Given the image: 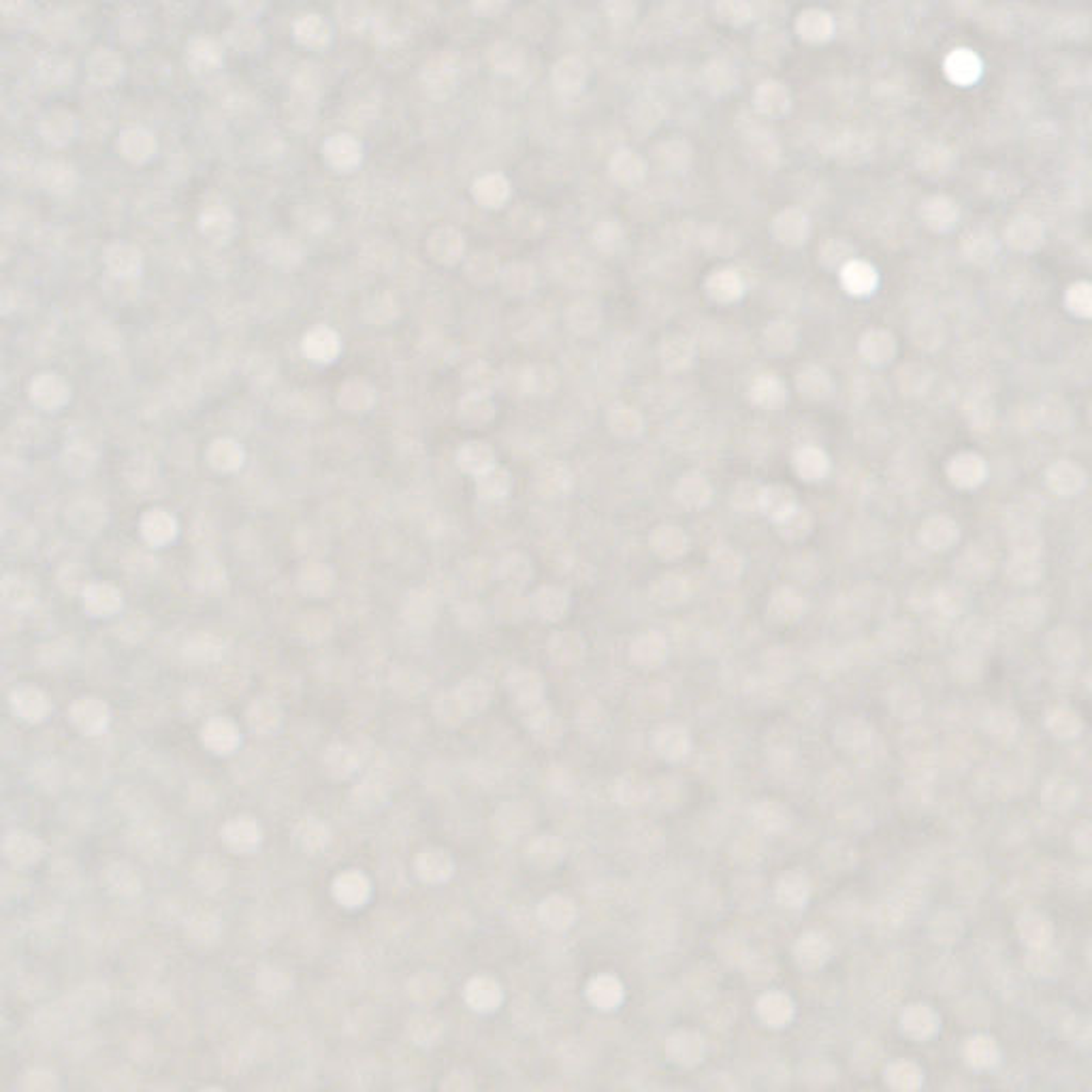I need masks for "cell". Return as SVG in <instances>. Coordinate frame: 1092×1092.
<instances>
[{
	"label": "cell",
	"mask_w": 1092,
	"mask_h": 1092,
	"mask_svg": "<svg viewBox=\"0 0 1092 1092\" xmlns=\"http://www.w3.org/2000/svg\"><path fill=\"white\" fill-rule=\"evenodd\" d=\"M508 687L512 692L514 702L523 710L527 728L531 736L543 745H553L562 738L563 728L557 713L546 704L543 674L531 668H517L510 673Z\"/></svg>",
	"instance_id": "6da1fadb"
},
{
	"label": "cell",
	"mask_w": 1092,
	"mask_h": 1092,
	"mask_svg": "<svg viewBox=\"0 0 1092 1092\" xmlns=\"http://www.w3.org/2000/svg\"><path fill=\"white\" fill-rule=\"evenodd\" d=\"M534 487L540 498L550 501L563 499L574 489V472L566 461L546 459L536 468Z\"/></svg>",
	"instance_id": "7a4b0ae2"
},
{
	"label": "cell",
	"mask_w": 1092,
	"mask_h": 1092,
	"mask_svg": "<svg viewBox=\"0 0 1092 1092\" xmlns=\"http://www.w3.org/2000/svg\"><path fill=\"white\" fill-rule=\"evenodd\" d=\"M946 474L956 489L973 491L988 478V463L982 455L965 450L947 461Z\"/></svg>",
	"instance_id": "3957f363"
},
{
	"label": "cell",
	"mask_w": 1092,
	"mask_h": 1092,
	"mask_svg": "<svg viewBox=\"0 0 1092 1092\" xmlns=\"http://www.w3.org/2000/svg\"><path fill=\"white\" fill-rule=\"evenodd\" d=\"M1086 482H1089L1086 469L1076 461L1060 459L1045 469V487L1058 498H1073L1082 493L1086 489Z\"/></svg>",
	"instance_id": "277c9868"
},
{
	"label": "cell",
	"mask_w": 1092,
	"mask_h": 1092,
	"mask_svg": "<svg viewBox=\"0 0 1092 1092\" xmlns=\"http://www.w3.org/2000/svg\"><path fill=\"white\" fill-rule=\"evenodd\" d=\"M1031 423L1047 433H1063L1071 427L1073 412L1067 401L1058 395H1044L1031 410Z\"/></svg>",
	"instance_id": "5b68a950"
},
{
	"label": "cell",
	"mask_w": 1092,
	"mask_h": 1092,
	"mask_svg": "<svg viewBox=\"0 0 1092 1092\" xmlns=\"http://www.w3.org/2000/svg\"><path fill=\"white\" fill-rule=\"evenodd\" d=\"M657 359L668 374L689 369L693 359H696V342L685 333L664 335L657 344Z\"/></svg>",
	"instance_id": "8992f818"
},
{
	"label": "cell",
	"mask_w": 1092,
	"mask_h": 1092,
	"mask_svg": "<svg viewBox=\"0 0 1092 1092\" xmlns=\"http://www.w3.org/2000/svg\"><path fill=\"white\" fill-rule=\"evenodd\" d=\"M648 549L661 562H679L689 550V536L683 527L661 523L648 534Z\"/></svg>",
	"instance_id": "52a82bcc"
},
{
	"label": "cell",
	"mask_w": 1092,
	"mask_h": 1092,
	"mask_svg": "<svg viewBox=\"0 0 1092 1092\" xmlns=\"http://www.w3.org/2000/svg\"><path fill=\"white\" fill-rule=\"evenodd\" d=\"M960 538V527L952 517L947 514H933L928 517L926 521H921L920 530H917V540L924 549L933 550V553H941V550L952 549Z\"/></svg>",
	"instance_id": "ba28073f"
},
{
	"label": "cell",
	"mask_w": 1092,
	"mask_h": 1092,
	"mask_svg": "<svg viewBox=\"0 0 1092 1092\" xmlns=\"http://www.w3.org/2000/svg\"><path fill=\"white\" fill-rule=\"evenodd\" d=\"M704 293L717 306H732L747 293V280L736 270H715L706 276Z\"/></svg>",
	"instance_id": "9c48e42d"
},
{
	"label": "cell",
	"mask_w": 1092,
	"mask_h": 1092,
	"mask_svg": "<svg viewBox=\"0 0 1092 1092\" xmlns=\"http://www.w3.org/2000/svg\"><path fill=\"white\" fill-rule=\"evenodd\" d=\"M766 612L768 619L774 621V624H798L804 617V612H807V599H804V595L796 587L783 585V587L774 589L771 598H768Z\"/></svg>",
	"instance_id": "30bf717a"
},
{
	"label": "cell",
	"mask_w": 1092,
	"mask_h": 1092,
	"mask_svg": "<svg viewBox=\"0 0 1092 1092\" xmlns=\"http://www.w3.org/2000/svg\"><path fill=\"white\" fill-rule=\"evenodd\" d=\"M668 657V640L657 630L638 634L630 644V660L642 670H655Z\"/></svg>",
	"instance_id": "8fae6325"
},
{
	"label": "cell",
	"mask_w": 1092,
	"mask_h": 1092,
	"mask_svg": "<svg viewBox=\"0 0 1092 1092\" xmlns=\"http://www.w3.org/2000/svg\"><path fill=\"white\" fill-rule=\"evenodd\" d=\"M787 397H790V393H787L785 382L774 374L758 375V378L751 380L749 388H747V400L751 401V406L766 412L785 408Z\"/></svg>",
	"instance_id": "7c38bea8"
},
{
	"label": "cell",
	"mask_w": 1092,
	"mask_h": 1092,
	"mask_svg": "<svg viewBox=\"0 0 1092 1092\" xmlns=\"http://www.w3.org/2000/svg\"><path fill=\"white\" fill-rule=\"evenodd\" d=\"M674 499L687 512H698L713 501V487L704 474L687 472L674 485Z\"/></svg>",
	"instance_id": "4fadbf2b"
},
{
	"label": "cell",
	"mask_w": 1092,
	"mask_h": 1092,
	"mask_svg": "<svg viewBox=\"0 0 1092 1092\" xmlns=\"http://www.w3.org/2000/svg\"><path fill=\"white\" fill-rule=\"evenodd\" d=\"M897 338L888 329H866L858 339V352L872 367H884L897 357Z\"/></svg>",
	"instance_id": "5bb4252c"
},
{
	"label": "cell",
	"mask_w": 1092,
	"mask_h": 1092,
	"mask_svg": "<svg viewBox=\"0 0 1092 1092\" xmlns=\"http://www.w3.org/2000/svg\"><path fill=\"white\" fill-rule=\"evenodd\" d=\"M531 612L546 624H557L570 611V593L557 585H543L530 595Z\"/></svg>",
	"instance_id": "9a60e30c"
},
{
	"label": "cell",
	"mask_w": 1092,
	"mask_h": 1092,
	"mask_svg": "<svg viewBox=\"0 0 1092 1092\" xmlns=\"http://www.w3.org/2000/svg\"><path fill=\"white\" fill-rule=\"evenodd\" d=\"M563 320H566L570 333L579 335V338H592L602 326V307L589 297L576 299L566 307Z\"/></svg>",
	"instance_id": "2e32d148"
},
{
	"label": "cell",
	"mask_w": 1092,
	"mask_h": 1092,
	"mask_svg": "<svg viewBox=\"0 0 1092 1092\" xmlns=\"http://www.w3.org/2000/svg\"><path fill=\"white\" fill-rule=\"evenodd\" d=\"M839 282H841V289L845 290L847 295L852 297H871L872 293L877 290L879 286V273H877L875 267L866 261H858V258H852L847 265H843V270L839 271Z\"/></svg>",
	"instance_id": "e0dca14e"
},
{
	"label": "cell",
	"mask_w": 1092,
	"mask_h": 1092,
	"mask_svg": "<svg viewBox=\"0 0 1092 1092\" xmlns=\"http://www.w3.org/2000/svg\"><path fill=\"white\" fill-rule=\"evenodd\" d=\"M755 1014L768 1028H785L796 1014L794 1001L781 990L762 992L755 1001Z\"/></svg>",
	"instance_id": "ac0fdd59"
},
{
	"label": "cell",
	"mask_w": 1092,
	"mask_h": 1092,
	"mask_svg": "<svg viewBox=\"0 0 1092 1092\" xmlns=\"http://www.w3.org/2000/svg\"><path fill=\"white\" fill-rule=\"evenodd\" d=\"M791 468H794L796 476L803 478L804 482H819L823 478H828L832 469V461L830 456L823 449L813 444H804L800 449L794 450L791 455Z\"/></svg>",
	"instance_id": "d6986e66"
},
{
	"label": "cell",
	"mask_w": 1092,
	"mask_h": 1092,
	"mask_svg": "<svg viewBox=\"0 0 1092 1092\" xmlns=\"http://www.w3.org/2000/svg\"><path fill=\"white\" fill-rule=\"evenodd\" d=\"M794 384H796V391H798L804 400L816 401V404L828 401L832 395H835V380H832V375L819 365H804L803 369L796 374Z\"/></svg>",
	"instance_id": "ffe728a7"
},
{
	"label": "cell",
	"mask_w": 1092,
	"mask_h": 1092,
	"mask_svg": "<svg viewBox=\"0 0 1092 1092\" xmlns=\"http://www.w3.org/2000/svg\"><path fill=\"white\" fill-rule=\"evenodd\" d=\"M894 382H897V388L901 391L903 397L920 400V397H924L933 388L934 374L928 365L909 361V363H903L898 367L897 374H894Z\"/></svg>",
	"instance_id": "44dd1931"
},
{
	"label": "cell",
	"mask_w": 1092,
	"mask_h": 1092,
	"mask_svg": "<svg viewBox=\"0 0 1092 1092\" xmlns=\"http://www.w3.org/2000/svg\"><path fill=\"white\" fill-rule=\"evenodd\" d=\"M648 593H651V599L657 606L677 608L692 598V583H689L687 576L670 572V574L653 580Z\"/></svg>",
	"instance_id": "7402d4cb"
},
{
	"label": "cell",
	"mask_w": 1092,
	"mask_h": 1092,
	"mask_svg": "<svg viewBox=\"0 0 1092 1092\" xmlns=\"http://www.w3.org/2000/svg\"><path fill=\"white\" fill-rule=\"evenodd\" d=\"M762 346L772 357L791 355L798 346V326L785 319L771 320L762 331Z\"/></svg>",
	"instance_id": "603a6c76"
},
{
	"label": "cell",
	"mask_w": 1092,
	"mask_h": 1092,
	"mask_svg": "<svg viewBox=\"0 0 1092 1092\" xmlns=\"http://www.w3.org/2000/svg\"><path fill=\"white\" fill-rule=\"evenodd\" d=\"M625 999L624 983L611 973H599L587 983V1001L599 1011H615Z\"/></svg>",
	"instance_id": "cb8c5ba5"
},
{
	"label": "cell",
	"mask_w": 1092,
	"mask_h": 1092,
	"mask_svg": "<svg viewBox=\"0 0 1092 1092\" xmlns=\"http://www.w3.org/2000/svg\"><path fill=\"white\" fill-rule=\"evenodd\" d=\"M709 572L719 583H736L745 572V557L728 544L715 546L709 553Z\"/></svg>",
	"instance_id": "d4e9b609"
},
{
	"label": "cell",
	"mask_w": 1092,
	"mask_h": 1092,
	"mask_svg": "<svg viewBox=\"0 0 1092 1092\" xmlns=\"http://www.w3.org/2000/svg\"><path fill=\"white\" fill-rule=\"evenodd\" d=\"M546 651H549L550 660L557 661V664L574 666L579 661H583L587 647H585V640L579 632L562 630V632L550 634L549 642H546Z\"/></svg>",
	"instance_id": "484cf974"
},
{
	"label": "cell",
	"mask_w": 1092,
	"mask_h": 1092,
	"mask_svg": "<svg viewBox=\"0 0 1092 1092\" xmlns=\"http://www.w3.org/2000/svg\"><path fill=\"white\" fill-rule=\"evenodd\" d=\"M811 897V884L798 871H787L774 884V898H779L785 909H803L804 903Z\"/></svg>",
	"instance_id": "4316f807"
},
{
	"label": "cell",
	"mask_w": 1092,
	"mask_h": 1092,
	"mask_svg": "<svg viewBox=\"0 0 1092 1092\" xmlns=\"http://www.w3.org/2000/svg\"><path fill=\"white\" fill-rule=\"evenodd\" d=\"M704 1039H702L698 1033L693 1031H679L674 1035H670L668 1044H666V1052H668L670 1060L681 1067H692V1064H698L704 1056Z\"/></svg>",
	"instance_id": "83f0119b"
},
{
	"label": "cell",
	"mask_w": 1092,
	"mask_h": 1092,
	"mask_svg": "<svg viewBox=\"0 0 1092 1092\" xmlns=\"http://www.w3.org/2000/svg\"><path fill=\"white\" fill-rule=\"evenodd\" d=\"M559 374L549 363H531L521 371V391L531 397H549L557 391Z\"/></svg>",
	"instance_id": "f1b7e54d"
},
{
	"label": "cell",
	"mask_w": 1092,
	"mask_h": 1092,
	"mask_svg": "<svg viewBox=\"0 0 1092 1092\" xmlns=\"http://www.w3.org/2000/svg\"><path fill=\"white\" fill-rule=\"evenodd\" d=\"M653 747H655V754L660 755V758L668 760V762H679V760L687 758L689 755V749H692V738H689V734L685 732L683 728L664 726L655 729Z\"/></svg>",
	"instance_id": "f546056e"
},
{
	"label": "cell",
	"mask_w": 1092,
	"mask_h": 1092,
	"mask_svg": "<svg viewBox=\"0 0 1092 1092\" xmlns=\"http://www.w3.org/2000/svg\"><path fill=\"white\" fill-rule=\"evenodd\" d=\"M501 289L506 295L514 299H525L538 286V273L527 263H510L504 271L499 273Z\"/></svg>",
	"instance_id": "4dcf8cb0"
},
{
	"label": "cell",
	"mask_w": 1092,
	"mask_h": 1092,
	"mask_svg": "<svg viewBox=\"0 0 1092 1092\" xmlns=\"http://www.w3.org/2000/svg\"><path fill=\"white\" fill-rule=\"evenodd\" d=\"M606 427L608 431L617 437V440H624V442L638 440V437L644 433V416L640 414L636 408H630V406H617V408L608 412Z\"/></svg>",
	"instance_id": "1f68e13d"
},
{
	"label": "cell",
	"mask_w": 1092,
	"mask_h": 1092,
	"mask_svg": "<svg viewBox=\"0 0 1092 1092\" xmlns=\"http://www.w3.org/2000/svg\"><path fill=\"white\" fill-rule=\"evenodd\" d=\"M772 523L777 536L785 543H800V540L809 538L813 531V514L807 508H800V506H794L790 512H785Z\"/></svg>",
	"instance_id": "d6a6232c"
},
{
	"label": "cell",
	"mask_w": 1092,
	"mask_h": 1092,
	"mask_svg": "<svg viewBox=\"0 0 1092 1092\" xmlns=\"http://www.w3.org/2000/svg\"><path fill=\"white\" fill-rule=\"evenodd\" d=\"M538 915L543 920V924L546 928L550 930H566L574 924L576 920V907L570 898L566 897H559V894H553V897L544 898L538 907Z\"/></svg>",
	"instance_id": "836d02e7"
},
{
	"label": "cell",
	"mask_w": 1092,
	"mask_h": 1092,
	"mask_svg": "<svg viewBox=\"0 0 1092 1092\" xmlns=\"http://www.w3.org/2000/svg\"><path fill=\"white\" fill-rule=\"evenodd\" d=\"M962 416L969 423V427L977 429V431H986V429H990L995 425L996 408L986 393L973 391L962 401Z\"/></svg>",
	"instance_id": "e575fe53"
},
{
	"label": "cell",
	"mask_w": 1092,
	"mask_h": 1092,
	"mask_svg": "<svg viewBox=\"0 0 1092 1092\" xmlns=\"http://www.w3.org/2000/svg\"><path fill=\"white\" fill-rule=\"evenodd\" d=\"M498 576L508 587L523 589L534 579V563L525 553H508L499 562Z\"/></svg>",
	"instance_id": "d590c367"
},
{
	"label": "cell",
	"mask_w": 1092,
	"mask_h": 1092,
	"mask_svg": "<svg viewBox=\"0 0 1092 1092\" xmlns=\"http://www.w3.org/2000/svg\"><path fill=\"white\" fill-rule=\"evenodd\" d=\"M911 342L920 351H939L943 346V342H946V326L937 319H930V316H917L911 322Z\"/></svg>",
	"instance_id": "8d00e7d4"
},
{
	"label": "cell",
	"mask_w": 1092,
	"mask_h": 1092,
	"mask_svg": "<svg viewBox=\"0 0 1092 1092\" xmlns=\"http://www.w3.org/2000/svg\"><path fill=\"white\" fill-rule=\"evenodd\" d=\"M796 504V493L787 485H766L760 499V512L768 517L771 521H777L785 512H790Z\"/></svg>",
	"instance_id": "74e56055"
},
{
	"label": "cell",
	"mask_w": 1092,
	"mask_h": 1092,
	"mask_svg": "<svg viewBox=\"0 0 1092 1092\" xmlns=\"http://www.w3.org/2000/svg\"><path fill=\"white\" fill-rule=\"evenodd\" d=\"M888 478H890V485L898 491H909L915 489L917 482L921 481V465L917 463V459L909 453H901L898 456H894L892 463H890L888 469Z\"/></svg>",
	"instance_id": "f35d334b"
},
{
	"label": "cell",
	"mask_w": 1092,
	"mask_h": 1092,
	"mask_svg": "<svg viewBox=\"0 0 1092 1092\" xmlns=\"http://www.w3.org/2000/svg\"><path fill=\"white\" fill-rule=\"evenodd\" d=\"M476 489L482 499L499 501L508 498V493L512 491V476H510L508 469L493 465V468L487 469V472L478 474Z\"/></svg>",
	"instance_id": "ab89813d"
},
{
	"label": "cell",
	"mask_w": 1092,
	"mask_h": 1092,
	"mask_svg": "<svg viewBox=\"0 0 1092 1092\" xmlns=\"http://www.w3.org/2000/svg\"><path fill=\"white\" fill-rule=\"evenodd\" d=\"M1007 576L1020 585H1033L1044 576V562L1041 555L1011 553L1007 562Z\"/></svg>",
	"instance_id": "60d3db41"
},
{
	"label": "cell",
	"mask_w": 1092,
	"mask_h": 1092,
	"mask_svg": "<svg viewBox=\"0 0 1092 1092\" xmlns=\"http://www.w3.org/2000/svg\"><path fill=\"white\" fill-rule=\"evenodd\" d=\"M459 465L468 474H482L495 465L493 446L487 442H469L459 450Z\"/></svg>",
	"instance_id": "b9f144b4"
},
{
	"label": "cell",
	"mask_w": 1092,
	"mask_h": 1092,
	"mask_svg": "<svg viewBox=\"0 0 1092 1092\" xmlns=\"http://www.w3.org/2000/svg\"><path fill=\"white\" fill-rule=\"evenodd\" d=\"M826 952L828 947L823 943V937H819V933L803 934L791 947V954L803 969H819V965H823V960H826Z\"/></svg>",
	"instance_id": "7bdbcfd3"
},
{
	"label": "cell",
	"mask_w": 1092,
	"mask_h": 1092,
	"mask_svg": "<svg viewBox=\"0 0 1092 1092\" xmlns=\"http://www.w3.org/2000/svg\"><path fill=\"white\" fill-rule=\"evenodd\" d=\"M495 604H498V615L501 619L510 621V624L525 619L527 612H531V599L518 587H508V585L498 595V602Z\"/></svg>",
	"instance_id": "ee69618b"
},
{
	"label": "cell",
	"mask_w": 1092,
	"mask_h": 1092,
	"mask_svg": "<svg viewBox=\"0 0 1092 1092\" xmlns=\"http://www.w3.org/2000/svg\"><path fill=\"white\" fill-rule=\"evenodd\" d=\"M512 333L521 342H536L546 333V319L536 307H525L512 319Z\"/></svg>",
	"instance_id": "f6af8a7d"
},
{
	"label": "cell",
	"mask_w": 1092,
	"mask_h": 1092,
	"mask_svg": "<svg viewBox=\"0 0 1092 1092\" xmlns=\"http://www.w3.org/2000/svg\"><path fill=\"white\" fill-rule=\"evenodd\" d=\"M762 491L764 487L760 482L751 481V478H745V481H738L734 485L732 493H729V504L736 512H760V499H762Z\"/></svg>",
	"instance_id": "bcb514c9"
},
{
	"label": "cell",
	"mask_w": 1092,
	"mask_h": 1092,
	"mask_svg": "<svg viewBox=\"0 0 1092 1092\" xmlns=\"http://www.w3.org/2000/svg\"><path fill=\"white\" fill-rule=\"evenodd\" d=\"M1009 549H1011V553L1041 555V553H1044V536H1041V531L1037 530L1035 525H1028V523H1020L1018 527H1014V530H1011Z\"/></svg>",
	"instance_id": "7dc6e473"
},
{
	"label": "cell",
	"mask_w": 1092,
	"mask_h": 1092,
	"mask_svg": "<svg viewBox=\"0 0 1092 1092\" xmlns=\"http://www.w3.org/2000/svg\"><path fill=\"white\" fill-rule=\"evenodd\" d=\"M563 858V843L553 835H543L531 841L530 860L536 866H553Z\"/></svg>",
	"instance_id": "c3c4849f"
},
{
	"label": "cell",
	"mask_w": 1092,
	"mask_h": 1092,
	"mask_svg": "<svg viewBox=\"0 0 1092 1092\" xmlns=\"http://www.w3.org/2000/svg\"><path fill=\"white\" fill-rule=\"evenodd\" d=\"M1064 307L1077 319H1092V282L1080 280L1064 293Z\"/></svg>",
	"instance_id": "681fc988"
},
{
	"label": "cell",
	"mask_w": 1092,
	"mask_h": 1092,
	"mask_svg": "<svg viewBox=\"0 0 1092 1092\" xmlns=\"http://www.w3.org/2000/svg\"><path fill=\"white\" fill-rule=\"evenodd\" d=\"M557 277L562 284L572 286V289H583V286H589L593 282V271L592 265L583 258H566V261L559 263Z\"/></svg>",
	"instance_id": "f907efd6"
},
{
	"label": "cell",
	"mask_w": 1092,
	"mask_h": 1092,
	"mask_svg": "<svg viewBox=\"0 0 1092 1092\" xmlns=\"http://www.w3.org/2000/svg\"><path fill=\"white\" fill-rule=\"evenodd\" d=\"M956 566L962 576L977 579V576H986L988 572L992 570V557L988 550H982L979 546H971V549H966L965 553L960 555Z\"/></svg>",
	"instance_id": "816d5d0a"
},
{
	"label": "cell",
	"mask_w": 1092,
	"mask_h": 1092,
	"mask_svg": "<svg viewBox=\"0 0 1092 1092\" xmlns=\"http://www.w3.org/2000/svg\"><path fill=\"white\" fill-rule=\"evenodd\" d=\"M1041 241H1044V235H1041L1039 226H1035L1033 222H1018L1007 231V244L1018 252H1033V250L1039 248Z\"/></svg>",
	"instance_id": "f5cc1de1"
},
{
	"label": "cell",
	"mask_w": 1092,
	"mask_h": 1092,
	"mask_svg": "<svg viewBox=\"0 0 1092 1092\" xmlns=\"http://www.w3.org/2000/svg\"><path fill=\"white\" fill-rule=\"evenodd\" d=\"M774 237L787 248H796L807 239V222L800 216H781L774 222Z\"/></svg>",
	"instance_id": "db71d44e"
},
{
	"label": "cell",
	"mask_w": 1092,
	"mask_h": 1092,
	"mask_svg": "<svg viewBox=\"0 0 1092 1092\" xmlns=\"http://www.w3.org/2000/svg\"><path fill=\"white\" fill-rule=\"evenodd\" d=\"M461 416L469 425H487L495 416V408L489 397L481 395V393H472L461 404Z\"/></svg>",
	"instance_id": "11a10c76"
},
{
	"label": "cell",
	"mask_w": 1092,
	"mask_h": 1092,
	"mask_svg": "<svg viewBox=\"0 0 1092 1092\" xmlns=\"http://www.w3.org/2000/svg\"><path fill=\"white\" fill-rule=\"evenodd\" d=\"M852 258H853V248L841 239L826 241V244L822 245V252H819V263H822V267H826V270L841 271L843 270V265H847Z\"/></svg>",
	"instance_id": "9f6ffc18"
},
{
	"label": "cell",
	"mask_w": 1092,
	"mask_h": 1092,
	"mask_svg": "<svg viewBox=\"0 0 1092 1092\" xmlns=\"http://www.w3.org/2000/svg\"><path fill=\"white\" fill-rule=\"evenodd\" d=\"M754 822L758 823L760 828L764 830H781V828L787 826V813L781 804L771 803V800H764V803L755 804L754 809Z\"/></svg>",
	"instance_id": "6f0895ef"
},
{
	"label": "cell",
	"mask_w": 1092,
	"mask_h": 1092,
	"mask_svg": "<svg viewBox=\"0 0 1092 1092\" xmlns=\"http://www.w3.org/2000/svg\"><path fill=\"white\" fill-rule=\"evenodd\" d=\"M787 572H790L794 579L803 580V583H809V580H816L819 574V563L813 553H798L787 562Z\"/></svg>",
	"instance_id": "680465c9"
},
{
	"label": "cell",
	"mask_w": 1092,
	"mask_h": 1092,
	"mask_svg": "<svg viewBox=\"0 0 1092 1092\" xmlns=\"http://www.w3.org/2000/svg\"><path fill=\"white\" fill-rule=\"evenodd\" d=\"M996 254H999V248H996V244L992 239H975L965 245V257L977 267L992 265Z\"/></svg>",
	"instance_id": "91938a15"
},
{
	"label": "cell",
	"mask_w": 1092,
	"mask_h": 1092,
	"mask_svg": "<svg viewBox=\"0 0 1092 1092\" xmlns=\"http://www.w3.org/2000/svg\"><path fill=\"white\" fill-rule=\"evenodd\" d=\"M468 276L472 277L476 284H491L495 277H499L498 261H495L491 254H481V257H476L472 261V265H469L468 270Z\"/></svg>",
	"instance_id": "94428289"
},
{
	"label": "cell",
	"mask_w": 1092,
	"mask_h": 1092,
	"mask_svg": "<svg viewBox=\"0 0 1092 1092\" xmlns=\"http://www.w3.org/2000/svg\"><path fill=\"white\" fill-rule=\"evenodd\" d=\"M468 378H469V384H472L474 393H481V395H489V393L495 388V384H498V375H495V371L485 363L469 367Z\"/></svg>",
	"instance_id": "6125c7cd"
},
{
	"label": "cell",
	"mask_w": 1092,
	"mask_h": 1092,
	"mask_svg": "<svg viewBox=\"0 0 1092 1092\" xmlns=\"http://www.w3.org/2000/svg\"><path fill=\"white\" fill-rule=\"evenodd\" d=\"M768 297H771L774 306L781 307V310H791V307H796L800 303V290L796 289V286L787 284V282H777V284H772L771 295H768Z\"/></svg>",
	"instance_id": "be15d7a7"
},
{
	"label": "cell",
	"mask_w": 1092,
	"mask_h": 1092,
	"mask_svg": "<svg viewBox=\"0 0 1092 1092\" xmlns=\"http://www.w3.org/2000/svg\"><path fill=\"white\" fill-rule=\"evenodd\" d=\"M595 245H598L599 252L612 254L619 250L621 235L617 231H612V228H602V231H598V235H595Z\"/></svg>",
	"instance_id": "e7e4bbea"
},
{
	"label": "cell",
	"mask_w": 1092,
	"mask_h": 1092,
	"mask_svg": "<svg viewBox=\"0 0 1092 1092\" xmlns=\"http://www.w3.org/2000/svg\"><path fill=\"white\" fill-rule=\"evenodd\" d=\"M960 598L962 593L954 587H943L934 593V602H937V606L946 608V611H954L958 604H960Z\"/></svg>",
	"instance_id": "03108f58"
},
{
	"label": "cell",
	"mask_w": 1092,
	"mask_h": 1092,
	"mask_svg": "<svg viewBox=\"0 0 1092 1092\" xmlns=\"http://www.w3.org/2000/svg\"><path fill=\"white\" fill-rule=\"evenodd\" d=\"M1089 420H1090V425H1092V404H1090V408H1089Z\"/></svg>",
	"instance_id": "003e7915"
}]
</instances>
